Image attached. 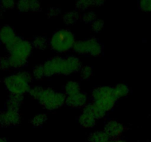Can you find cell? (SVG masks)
<instances>
[{
    "mask_svg": "<svg viewBox=\"0 0 151 142\" xmlns=\"http://www.w3.org/2000/svg\"><path fill=\"white\" fill-rule=\"evenodd\" d=\"M30 75L25 71H21L7 76L4 79V83L12 94L22 95L30 90Z\"/></svg>",
    "mask_w": 151,
    "mask_h": 142,
    "instance_id": "cell-1",
    "label": "cell"
},
{
    "mask_svg": "<svg viewBox=\"0 0 151 142\" xmlns=\"http://www.w3.org/2000/svg\"><path fill=\"white\" fill-rule=\"evenodd\" d=\"M94 104L101 110L107 113L111 110L118 98L116 96L113 88L108 86H102L96 88L92 92Z\"/></svg>",
    "mask_w": 151,
    "mask_h": 142,
    "instance_id": "cell-2",
    "label": "cell"
},
{
    "mask_svg": "<svg viewBox=\"0 0 151 142\" xmlns=\"http://www.w3.org/2000/svg\"><path fill=\"white\" fill-rule=\"evenodd\" d=\"M74 35L68 29L59 30L53 33L50 39V45L58 52H65L73 47L75 44Z\"/></svg>",
    "mask_w": 151,
    "mask_h": 142,
    "instance_id": "cell-3",
    "label": "cell"
},
{
    "mask_svg": "<svg viewBox=\"0 0 151 142\" xmlns=\"http://www.w3.org/2000/svg\"><path fill=\"white\" fill-rule=\"evenodd\" d=\"M37 100L47 110H55L60 108L65 101V96L60 92H56L50 88H42Z\"/></svg>",
    "mask_w": 151,
    "mask_h": 142,
    "instance_id": "cell-4",
    "label": "cell"
},
{
    "mask_svg": "<svg viewBox=\"0 0 151 142\" xmlns=\"http://www.w3.org/2000/svg\"><path fill=\"white\" fill-rule=\"evenodd\" d=\"M6 48L9 51L10 56L27 61L32 52L33 45L29 42L17 37L14 42L6 46Z\"/></svg>",
    "mask_w": 151,
    "mask_h": 142,
    "instance_id": "cell-5",
    "label": "cell"
},
{
    "mask_svg": "<svg viewBox=\"0 0 151 142\" xmlns=\"http://www.w3.org/2000/svg\"><path fill=\"white\" fill-rule=\"evenodd\" d=\"M74 50L81 54H90L99 56L102 51V46L98 39L95 38L78 41L73 45Z\"/></svg>",
    "mask_w": 151,
    "mask_h": 142,
    "instance_id": "cell-6",
    "label": "cell"
},
{
    "mask_svg": "<svg viewBox=\"0 0 151 142\" xmlns=\"http://www.w3.org/2000/svg\"><path fill=\"white\" fill-rule=\"evenodd\" d=\"M64 59L56 56L49 59L47 62L42 65L43 73L45 77L53 76L56 74H62V64Z\"/></svg>",
    "mask_w": 151,
    "mask_h": 142,
    "instance_id": "cell-7",
    "label": "cell"
},
{
    "mask_svg": "<svg viewBox=\"0 0 151 142\" xmlns=\"http://www.w3.org/2000/svg\"><path fill=\"white\" fill-rule=\"evenodd\" d=\"M19 122L20 115L19 111L7 110L0 112V124L3 127L17 125Z\"/></svg>",
    "mask_w": 151,
    "mask_h": 142,
    "instance_id": "cell-8",
    "label": "cell"
},
{
    "mask_svg": "<svg viewBox=\"0 0 151 142\" xmlns=\"http://www.w3.org/2000/svg\"><path fill=\"white\" fill-rule=\"evenodd\" d=\"M81 68V62L79 58L71 56L64 59L62 64V74H70L79 70Z\"/></svg>",
    "mask_w": 151,
    "mask_h": 142,
    "instance_id": "cell-9",
    "label": "cell"
},
{
    "mask_svg": "<svg viewBox=\"0 0 151 142\" xmlns=\"http://www.w3.org/2000/svg\"><path fill=\"white\" fill-rule=\"evenodd\" d=\"M17 37L18 36L11 26L5 25L0 29V42L6 46L14 42Z\"/></svg>",
    "mask_w": 151,
    "mask_h": 142,
    "instance_id": "cell-10",
    "label": "cell"
},
{
    "mask_svg": "<svg viewBox=\"0 0 151 142\" xmlns=\"http://www.w3.org/2000/svg\"><path fill=\"white\" fill-rule=\"evenodd\" d=\"M65 101L67 104L70 107L79 108L85 105L87 102V96L83 93L79 92L77 93L67 95V97H65Z\"/></svg>",
    "mask_w": 151,
    "mask_h": 142,
    "instance_id": "cell-11",
    "label": "cell"
},
{
    "mask_svg": "<svg viewBox=\"0 0 151 142\" xmlns=\"http://www.w3.org/2000/svg\"><path fill=\"white\" fill-rule=\"evenodd\" d=\"M123 131H124V127L122 124L116 121H109L104 127V133L109 138L117 137Z\"/></svg>",
    "mask_w": 151,
    "mask_h": 142,
    "instance_id": "cell-12",
    "label": "cell"
},
{
    "mask_svg": "<svg viewBox=\"0 0 151 142\" xmlns=\"http://www.w3.org/2000/svg\"><path fill=\"white\" fill-rule=\"evenodd\" d=\"M17 7L21 11H38L41 8V4L35 0H21L17 2Z\"/></svg>",
    "mask_w": 151,
    "mask_h": 142,
    "instance_id": "cell-13",
    "label": "cell"
},
{
    "mask_svg": "<svg viewBox=\"0 0 151 142\" xmlns=\"http://www.w3.org/2000/svg\"><path fill=\"white\" fill-rule=\"evenodd\" d=\"M23 95L19 94H11L7 101V110L19 111L20 105L22 103Z\"/></svg>",
    "mask_w": 151,
    "mask_h": 142,
    "instance_id": "cell-14",
    "label": "cell"
},
{
    "mask_svg": "<svg viewBox=\"0 0 151 142\" xmlns=\"http://www.w3.org/2000/svg\"><path fill=\"white\" fill-rule=\"evenodd\" d=\"M83 112L88 113L91 114V115L94 117L96 119L97 118H101L105 115L106 113L101 110L99 107H97L94 103H91V104H88L85 106V108H84Z\"/></svg>",
    "mask_w": 151,
    "mask_h": 142,
    "instance_id": "cell-15",
    "label": "cell"
},
{
    "mask_svg": "<svg viewBox=\"0 0 151 142\" xmlns=\"http://www.w3.org/2000/svg\"><path fill=\"white\" fill-rule=\"evenodd\" d=\"M96 119L93 115L85 112L82 113L79 117V124L83 127H87V128L93 127L96 124Z\"/></svg>",
    "mask_w": 151,
    "mask_h": 142,
    "instance_id": "cell-16",
    "label": "cell"
},
{
    "mask_svg": "<svg viewBox=\"0 0 151 142\" xmlns=\"http://www.w3.org/2000/svg\"><path fill=\"white\" fill-rule=\"evenodd\" d=\"M65 90L67 95L77 93L80 92V85L78 82L70 81L65 85Z\"/></svg>",
    "mask_w": 151,
    "mask_h": 142,
    "instance_id": "cell-17",
    "label": "cell"
},
{
    "mask_svg": "<svg viewBox=\"0 0 151 142\" xmlns=\"http://www.w3.org/2000/svg\"><path fill=\"white\" fill-rule=\"evenodd\" d=\"M113 91L117 98L127 95L129 93V87L126 84H119L113 87Z\"/></svg>",
    "mask_w": 151,
    "mask_h": 142,
    "instance_id": "cell-18",
    "label": "cell"
},
{
    "mask_svg": "<svg viewBox=\"0 0 151 142\" xmlns=\"http://www.w3.org/2000/svg\"><path fill=\"white\" fill-rule=\"evenodd\" d=\"M104 3L101 0H80L76 3V6L79 9H86L91 5H101Z\"/></svg>",
    "mask_w": 151,
    "mask_h": 142,
    "instance_id": "cell-19",
    "label": "cell"
},
{
    "mask_svg": "<svg viewBox=\"0 0 151 142\" xmlns=\"http://www.w3.org/2000/svg\"><path fill=\"white\" fill-rule=\"evenodd\" d=\"M90 142L94 141H109V137L104 131L95 132L91 135L89 138Z\"/></svg>",
    "mask_w": 151,
    "mask_h": 142,
    "instance_id": "cell-20",
    "label": "cell"
},
{
    "mask_svg": "<svg viewBox=\"0 0 151 142\" xmlns=\"http://www.w3.org/2000/svg\"><path fill=\"white\" fill-rule=\"evenodd\" d=\"M32 45L34 46L37 49H43L46 48L47 45V40L45 37H36V38H34L33 41V44Z\"/></svg>",
    "mask_w": 151,
    "mask_h": 142,
    "instance_id": "cell-21",
    "label": "cell"
},
{
    "mask_svg": "<svg viewBox=\"0 0 151 142\" xmlns=\"http://www.w3.org/2000/svg\"><path fill=\"white\" fill-rule=\"evenodd\" d=\"M78 19H79V14L76 11H70L65 14L63 19L66 24H70L75 22Z\"/></svg>",
    "mask_w": 151,
    "mask_h": 142,
    "instance_id": "cell-22",
    "label": "cell"
},
{
    "mask_svg": "<svg viewBox=\"0 0 151 142\" xmlns=\"http://www.w3.org/2000/svg\"><path fill=\"white\" fill-rule=\"evenodd\" d=\"M47 121V115L45 114H38L35 115L31 120V124L34 127H40Z\"/></svg>",
    "mask_w": 151,
    "mask_h": 142,
    "instance_id": "cell-23",
    "label": "cell"
},
{
    "mask_svg": "<svg viewBox=\"0 0 151 142\" xmlns=\"http://www.w3.org/2000/svg\"><path fill=\"white\" fill-rule=\"evenodd\" d=\"M92 73L93 70L91 67L88 66V65L84 66L81 69V78H82V79H85V80L88 79L91 77V75H92Z\"/></svg>",
    "mask_w": 151,
    "mask_h": 142,
    "instance_id": "cell-24",
    "label": "cell"
},
{
    "mask_svg": "<svg viewBox=\"0 0 151 142\" xmlns=\"http://www.w3.org/2000/svg\"><path fill=\"white\" fill-rule=\"evenodd\" d=\"M33 76L37 79H42V78L45 77L44 73H43L42 67V65H37V66H36L33 68Z\"/></svg>",
    "mask_w": 151,
    "mask_h": 142,
    "instance_id": "cell-25",
    "label": "cell"
},
{
    "mask_svg": "<svg viewBox=\"0 0 151 142\" xmlns=\"http://www.w3.org/2000/svg\"><path fill=\"white\" fill-rule=\"evenodd\" d=\"M16 5V2L13 0H3L0 2V7L3 9H11Z\"/></svg>",
    "mask_w": 151,
    "mask_h": 142,
    "instance_id": "cell-26",
    "label": "cell"
},
{
    "mask_svg": "<svg viewBox=\"0 0 151 142\" xmlns=\"http://www.w3.org/2000/svg\"><path fill=\"white\" fill-rule=\"evenodd\" d=\"M96 19V14L93 11H89V12H86L85 14H83L82 16V19L86 22H93Z\"/></svg>",
    "mask_w": 151,
    "mask_h": 142,
    "instance_id": "cell-27",
    "label": "cell"
},
{
    "mask_svg": "<svg viewBox=\"0 0 151 142\" xmlns=\"http://www.w3.org/2000/svg\"><path fill=\"white\" fill-rule=\"evenodd\" d=\"M104 26V22L101 19H95L93 22V30L96 32H99Z\"/></svg>",
    "mask_w": 151,
    "mask_h": 142,
    "instance_id": "cell-28",
    "label": "cell"
},
{
    "mask_svg": "<svg viewBox=\"0 0 151 142\" xmlns=\"http://www.w3.org/2000/svg\"><path fill=\"white\" fill-rule=\"evenodd\" d=\"M42 90V87H34L30 88L29 93H30L31 96H33V98L37 99V98L39 97V95H40V93H41Z\"/></svg>",
    "mask_w": 151,
    "mask_h": 142,
    "instance_id": "cell-29",
    "label": "cell"
},
{
    "mask_svg": "<svg viewBox=\"0 0 151 142\" xmlns=\"http://www.w3.org/2000/svg\"><path fill=\"white\" fill-rule=\"evenodd\" d=\"M11 67L8 61V58L7 57H1L0 58V69L1 70H7Z\"/></svg>",
    "mask_w": 151,
    "mask_h": 142,
    "instance_id": "cell-30",
    "label": "cell"
},
{
    "mask_svg": "<svg viewBox=\"0 0 151 142\" xmlns=\"http://www.w3.org/2000/svg\"><path fill=\"white\" fill-rule=\"evenodd\" d=\"M140 7L147 11H151V0H144L140 2Z\"/></svg>",
    "mask_w": 151,
    "mask_h": 142,
    "instance_id": "cell-31",
    "label": "cell"
},
{
    "mask_svg": "<svg viewBox=\"0 0 151 142\" xmlns=\"http://www.w3.org/2000/svg\"><path fill=\"white\" fill-rule=\"evenodd\" d=\"M60 13V9L59 8H56V7H53V8H50V9L47 11V14H48L49 16H56L58 14Z\"/></svg>",
    "mask_w": 151,
    "mask_h": 142,
    "instance_id": "cell-32",
    "label": "cell"
},
{
    "mask_svg": "<svg viewBox=\"0 0 151 142\" xmlns=\"http://www.w3.org/2000/svg\"><path fill=\"white\" fill-rule=\"evenodd\" d=\"M0 142H8V140L5 138L0 137Z\"/></svg>",
    "mask_w": 151,
    "mask_h": 142,
    "instance_id": "cell-33",
    "label": "cell"
},
{
    "mask_svg": "<svg viewBox=\"0 0 151 142\" xmlns=\"http://www.w3.org/2000/svg\"><path fill=\"white\" fill-rule=\"evenodd\" d=\"M113 142H126V141H113Z\"/></svg>",
    "mask_w": 151,
    "mask_h": 142,
    "instance_id": "cell-34",
    "label": "cell"
},
{
    "mask_svg": "<svg viewBox=\"0 0 151 142\" xmlns=\"http://www.w3.org/2000/svg\"><path fill=\"white\" fill-rule=\"evenodd\" d=\"M94 142H109V141H94Z\"/></svg>",
    "mask_w": 151,
    "mask_h": 142,
    "instance_id": "cell-35",
    "label": "cell"
}]
</instances>
